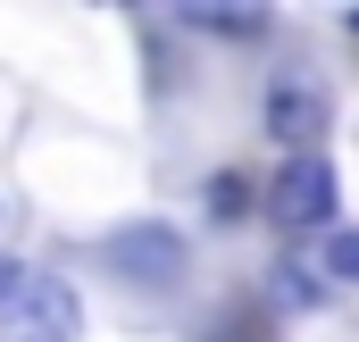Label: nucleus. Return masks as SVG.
Masks as SVG:
<instances>
[{
	"instance_id": "obj_1",
	"label": "nucleus",
	"mask_w": 359,
	"mask_h": 342,
	"mask_svg": "<svg viewBox=\"0 0 359 342\" xmlns=\"http://www.w3.org/2000/svg\"><path fill=\"white\" fill-rule=\"evenodd\" d=\"M100 267L117 275V284H134V292H176L192 251H184L176 226H159V217H134V226H117V234H100Z\"/></svg>"
},
{
	"instance_id": "obj_2",
	"label": "nucleus",
	"mask_w": 359,
	"mask_h": 342,
	"mask_svg": "<svg viewBox=\"0 0 359 342\" xmlns=\"http://www.w3.org/2000/svg\"><path fill=\"white\" fill-rule=\"evenodd\" d=\"M259 117H268V134L284 142V159H292V151H318V142L334 134V92H326L318 67H276Z\"/></svg>"
},
{
	"instance_id": "obj_3",
	"label": "nucleus",
	"mask_w": 359,
	"mask_h": 342,
	"mask_svg": "<svg viewBox=\"0 0 359 342\" xmlns=\"http://www.w3.org/2000/svg\"><path fill=\"white\" fill-rule=\"evenodd\" d=\"M84 334V301L59 275H25L0 301V342H76Z\"/></svg>"
},
{
	"instance_id": "obj_4",
	"label": "nucleus",
	"mask_w": 359,
	"mask_h": 342,
	"mask_svg": "<svg viewBox=\"0 0 359 342\" xmlns=\"http://www.w3.org/2000/svg\"><path fill=\"white\" fill-rule=\"evenodd\" d=\"M268 217L284 234L326 226V217H334V159H326V151H292L284 175H276V192H268Z\"/></svg>"
},
{
	"instance_id": "obj_5",
	"label": "nucleus",
	"mask_w": 359,
	"mask_h": 342,
	"mask_svg": "<svg viewBox=\"0 0 359 342\" xmlns=\"http://www.w3.org/2000/svg\"><path fill=\"white\" fill-rule=\"evenodd\" d=\"M209 217H217V226H243V217H251V175H243V167H217V175H209Z\"/></svg>"
},
{
	"instance_id": "obj_6",
	"label": "nucleus",
	"mask_w": 359,
	"mask_h": 342,
	"mask_svg": "<svg viewBox=\"0 0 359 342\" xmlns=\"http://www.w3.org/2000/svg\"><path fill=\"white\" fill-rule=\"evenodd\" d=\"M184 17H192V25H209V34H243V42H251V34H268V8H184Z\"/></svg>"
},
{
	"instance_id": "obj_7",
	"label": "nucleus",
	"mask_w": 359,
	"mask_h": 342,
	"mask_svg": "<svg viewBox=\"0 0 359 342\" xmlns=\"http://www.w3.org/2000/svg\"><path fill=\"white\" fill-rule=\"evenodd\" d=\"M326 275L334 284H359V234H334L326 242Z\"/></svg>"
},
{
	"instance_id": "obj_8",
	"label": "nucleus",
	"mask_w": 359,
	"mask_h": 342,
	"mask_svg": "<svg viewBox=\"0 0 359 342\" xmlns=\"http://www.w3.org/2000/svg\"><path fill=\"white\" fill-rule=\"evenodd\" d=\"M276 301H292V309H318L326 292H318V275H292V267H284V275H276Z\"/></svg>"
},
{
	"instance_id": "obj_9",
	"label": "nucleus",
	"mask_w": 359,
	"mask_h": 342,
	"mask_svg": "<svg viewBox=\"0 0 359 342\" xmlns=\"http://www.w3.org/2000/svg\"><path fill=\"white\" fill-rule=\"evenodd\" d=\"M17 284H25V267H17V259H0V301H8Z\"/></svg>"
},
{
	"instance_id": "obj_10",
	"label": "nucleus",
	"mask_w": 359,
	"mask_h": 342,
	"mask_svg": "<svg viewBox=\"0 0 359 342\" xmlns=\"http://www.w3.org/2000/svg\"><path fill=\"white\" fill-rule=\"evenodd\" d=\"M343 25H351V34H359V8H351V17H343Z\"/></svg>"
},
{
	"instance_id": "obj_11",
	"label": "nucleus",
	"mask_w": 359,
	"mask_h": 342,
	"mask_svg": "<svg viewBox=\"0 0 359 342\" xmlns=\"http://www.w3.org/2000/svg\"><path fill=\"white\" fill-rule=\"evenodd\" d=\"M0 226H8V200H0Z\"/></svg>"
}]
</instances>
